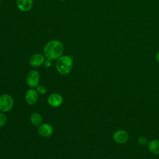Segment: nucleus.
I'll return each instance as SVG.
<instances>
[{
    "label": "nucleus",
    "instance_id": "nucleus-19",
    "mask_svg": "<svg viewBox=\"0 0 159 159\" xmlns=\"http://www.w3.org/2000/svg\"><path fill=\"white\" fill-rule=\"evenodd\" d=\"M0 6H1V1H0Z\"/></svg>",
    "mask_w": 159,
    "mask_h": 159
},
{
    "label": "nucleus",
    "instance_id": "nucleus-6",
    "mask_svg": "<svg viewBox=\"0 0 159 159\" xmlns=\"http://www.w3.org/2000/svg\"><path fill=\"white\" fill-rule=\"evenodd\" d=\"M48 102L52 107H58L60 106L63 102L61 96L57 93H53L48 98Z\"/></svg>",
    "mask_w": 159,
    "mask_h": 159
},
{
    "label": "nucleus",
    "instance_id": "nucleus-11",
    "mask_svg": "<svg viewBox=\"0 0 159 159\" xmlns=\"http://www.w3.org/2000/svg\"><path fill=\"white\" fill-rule=\"evenodd\" d=\"M148 149L149 152L154 155L159 154V140H152L148 143Z\"/></svg>",
    "mask_w": 159,
    "mask_h": 159
},
{
    "label": "nucleus",
    "instance_id": "nucleus-1",
    "mask_svg": "<svg viewBox=\"0 0 159 159\" xmlns=\"http://www.w3.org/2000/svg\"><path fill=\"white\" fill-rule=\"evenodd\" d=\"M64 47L62 43L57 40H50L46 43L43 49V53L47 59L55 60L61 56Z\"/></svg>",
    "mask_w": 159,
    "mask_h": 159
},
{
    "label": "nucleus",
    "instance_id": "nucleus-8",
    "mask_svg": "<svg viewBox=\"0 0 159 159\" xmlns=\"http://www.w3.org/2000/svg\"><path fill=\"white\" fill-rule=\"evenodd\" d=\"M44 61H45L44 57L40 53H37L32 55L29 60L30 65L35 67H37L42 65V63H44Z\"/></svg>",
    "mask_w": 159,
    "mask_h": 159
},
{
    "label": "nucleus",
    "instance_id": "nucleus-15",
    "mask_svg": "<svg viewBox=\"0 0 159 159\" xmlns=\"http://www.w3.org/2000/svg\"><path fill=\"white\" fill-rule=\"evenodd\" d=\"M37 90L39 93L42 94H44L47 93V89L43 85H38L37 86Z\"/></svg>",
    "mask_w": 159,
    "mask_h": 159
},
{
    "label": "nucleus",
    "instance_id": "nucleus-10",
    "mask_svg": "<svg viewBox=\"0 0 159 159\" xmlns=\"http://www.w3.org/2000/svg\"><path fill=\"white\" fill-rule=\"evenodd\" d=\"M38 99L37 92L34 89H29L25 94V101L27 104L32 105L35 104Z\"/></svg>",
    "mask_w": 159,
    "mask_h": 159
},
{
    "label": "nucleus",
    "instance_id": "nucleus-13",
    "mask_svg": "<svg viewBox=\"0 0 159 159\" xmlns=\"http://www.w3.org/2000/svg\"><path fill=\"white\" fill-rule=\"evenodd\" d=\"M137 142L140 145H145L148 143V139L145 136H140L137 138Z\"/></svg>",
    "mask_w": 159,
    "mask_h": 159
},
{
    "label": "nucleus",
    "instance_id": "nucleus-14",
    "mask_svg": "<svg viewBox=\"0 0 159 159\" xmlns=\"http://www.w3.org/2000/svg\"><path fill=\"white\" fill-rule=\"evenodd\" d=\"M7 118L5 114L3 113H0V127L4 125L6 123Z\"/></svg>",
    "mask_w": 159,
    "mask_h": 159
},
{
    "label": "nucleus",
    "instance_id": "nucleus-5",
    "mask_svg": "<svg viewBox=\"0 0 159 159\" xmlns=\"http://www.w3.org/2000/svg\"><path fill=\"white\" fill-rule=\"evenodd\" d=\"M27 83L31 88H35L38 86L39 81V74L35 70H32L27 74Z\"/></svg>",
    "mask_w": 159,
    "mask_h": 159
},
{
    "label": "nucleus",
    "instance_id": "nucleus-16",
    "mask_svg": "<svg viewBox=\"0 0 159 159\" xmlns=\"http://www.w3.org/2000/svg\"><path fill=\"white\" fill-rule=\"evenodd\" d=\"M52 65V61L50 59H47V60H45L44 61V66L45 68H49Z\"/></svg>",
    "mask_w": 159,
    "mask_h": 159
},
{
    "label": "nucleus",
    "instance_id": "nucleus-12",
    "mask_svg": "<svg viewBox=\"0 0 159 159\" xmlns=\"http://www.w3.org/2000/svg\"><path fill=\"white\" fill-rule=\"evenodd\" d=\"M42 116L39 113L35 112L32 114L30 116V121L32 124H34V125L37 126L40 125V124L42 123Z\"/></svg>",
    "mask_w": 159,
    "mask_h": 159
},
{
    "label": "nucleus",
    "instance_id": "nucleus-7",
    "mask_svg": "<svg viewBox=\"0 0 159 159\" xmlns=\"http://www.w3.org/2000/svg\"><path fill=\"white\" fill-rule=\"evenodd\" d=\"M18 9L22 12H27L30 10L33 5V0H17Z\"/></svg>",
    "mask_w": 159,
    "mask_h": 159
},
{
    "label": "nucleus",
    "instance_id": "nucleus-2",
    "mask_svg": "<svg viewBox=\"0 0 159 159\" xmlns=\"http://www.w3.org/2000/svg\"><path fill=\"white\" fill-rule=\"evenodd\" d=\"M73 65V61L70 57L67 55L61 56L56 62V68L58 72L63 75L68 74Z\"/></svg>",
    "mask_w": 159,
    "mask_h": 159
},
{
    "label": "nucleus",
    "instance_id": "nucleus-18",
    "mask_svg": "<svg viewBox=\"0 0 159 159\" xmlns=\"http://www.w3.org/2000/svg\"><path fill=\"white\" fill-rule=\"evenodd\" d=\"M58 1H65L66 0H58Z\"/></svg>",
    "mask_w": 159,
    "mask_h": 159
},
{
    "label": "nucleus",
    "instance_id": "nucleus-9",
    "mask_svg": "<svg viewBox=\"0 0 159 159\" xmlns=\"http://www.w3.org/2000/svg\"><path fill=\"white\" fill-rule=\"evenodd\" d=\"M38 131L41 136L44 137H48L52 134L53 128L50 124H43L39 127Z\"/></svg>",
    "mask_w": 159,
    "mask_h": 159
},
{
    "label": "nucleus",
    "instance_id": "nucleus-3",
    "mask_svg": "<svg viewBox=\"0 0 159 159\" xmlns=\"http://www.w3.org/2000/svg\"><path fill=\"white\" fill-rule=\"evenodd\" d=\"M14 105L12 98L9 94H3L0 97V110L2 112L10 111Z\"/></svg>",
    "mask_w": 159,
    "mask_h": 159
},
{
    "label": "nucleus",
    "instance_id": "nucleus-4",
    "mask_svg": "<svg viewBox=\"0 0 159 159\" xmlns=\"http://www.w3.org/2000/svg\"><path fill=\"white\" fill-rule=\"evenodd\" d=\"M113 139L119 144H124L129 140V135L125 130H117L113 134Z\"/></svg>",
    "mask_w": 159,
    "mask_h": 159
},
{
    "label": "nucleus",
    "instance_id": "nucleus-17",
    "mask_svg": "<svg viewBox=\"0 0 159 159\" xmlns=\"http://www.w3.org/2000/svg\"><path fill=\"white\" fill-rule=\"evenodd\" d=\"M155 59L159 63V51L155 55Z\"/></svg>",
    "mask_w": 159,
    "mask_h": 159
}]
</instances>
